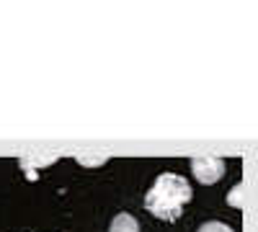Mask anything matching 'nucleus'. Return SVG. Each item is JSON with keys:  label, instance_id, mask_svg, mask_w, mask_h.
<instances>
[{"label": "nucleus", "instance_id": "423d86ee", "mask_svg": "<svg viewBox=\"0 0 258 232\" xmlns=\"http://www.w3.org/2000/svg\"><path fill=\"white\" fill-rule=\"evenodd\" d=\"M109 158H78V163H83V165H101V163H106Z\"/></svg>", "mask_w": 258, "mask_h": 232}, {"label": "nucleus", "instance_id": "20e7f679", "mask_svg": "<svg viewBox=\"0 0 258 232\" xmlns=\"http://www.w3.org/2000/svg\"><path fill=\"white\" fill-rule=\"evenodd\" d=\"M57 158L54 155H49V158H24V160H21V165H24V168H41V165H49V163H54Z\"/></svg>", "mask_w": 258, "mask_h": 232}, {"label": "nucleus", "instance_id": "f257e3e1", "mask_svg": "<svg viewBox=\"0 0 258 232\" xmlns=\"http://www.w3.org/2000/svg\"><path fill=\"white\" fill-rule=\"evenodd\" d=\"M191 186L178 173H163L145 196V209L163 222H176L191 201Z\"/></svg>", "mask_w": 258, "mask_h": 232}, {"label": "nucleus", "instance_id": "39448f33", "mask_svg": "<svg viewBox=\"0 0 258 232\" xmlns=\"http://www.w3.org/2000/svg\"><path fill=\"white\" fill-rule=\"evenodd\" d=\"M197 232H232V227H227L225 222H207Z\"/></svg>", "mask_w": 258, "mask_h": 232}, {"label": "nucleus", "instance_id": "7ed1b4c3", "mask_svg": "<svg viewBox=\"0 0 258 232\" xmlns=\"http://www.w3.org/2000/svg\"><path fill=\"white\" fill-rule=\"evenodd\" d=\"M109 232H140V224H137V219H135L132 214L124 212V214H116V217H114Z\"/></svg>", "mask_w": 258, "mask_h": 232}, {"label": "nucleus", "instance_id": "f03ea898", "mask_svg": "<svg viewBox=\"0 0 258 232\" xmlns=\"http://www.w3.org/2000/svg\"><path fill=\"white\" fill-rule=\"evenodd\" d=\"M191 171H194V178H197L199 183L204 186H212V183H217L222 176H225V160L220 158H194L191 160Z\"/></svg>", "mask_w": 258, "mask_h": 232}]
</instances>
